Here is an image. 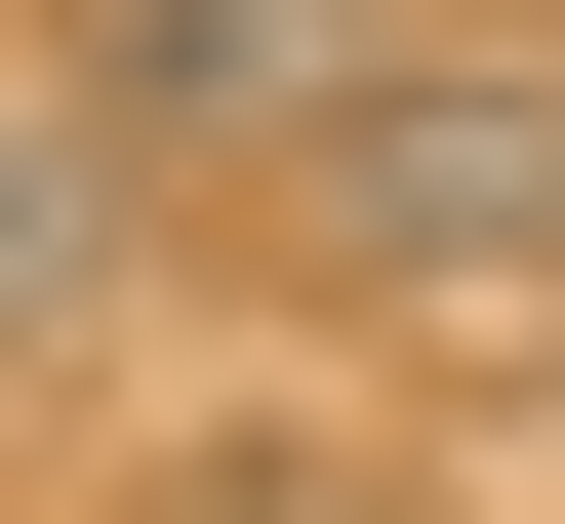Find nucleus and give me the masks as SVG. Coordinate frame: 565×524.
Here are the masks:
<instances>
[{"mask_svg": "<svg viewBox=\"0 0 565 524\" xmlns=\"http://www.w3.org/2000/svg\"><path fill=\"white\" fill-rule=\"evenodd\" d=\"M323 282H364V323H445V363H525L565 323V82L525 41H364V121H323Z\"/></svg>", "mask_w": 565, "mask_h": 524, "instance_id": "1", "label": "nucleus"}, {"mask_svg": "<svg viewBox=\"0 0 565 524\" xmlns=\"http://www.w3.org/2000/svg\"><path fill=\"white\" fill-rule=\"evenodd\" d=\"M404 0H82V162H323Z\"/></svg>", "mask_w": 565, "mask_h": 524, "instance_id": "2", "label": "nucleus"}, {"mask_svg": "<svg viewBox=\"0 0 565 524\" xmlns=\"http://www.w3.org/2000/svg\"><path fill=\"white\" fill-rule=\"evenodd\" d=\"M82 202H121V162H82V121H41V82H0V363L82 323Z\"/></svg>", "mask_w": 565, "mask_h": 524, "instance_id": "3", "label": "nucleus"}]
</instances>
